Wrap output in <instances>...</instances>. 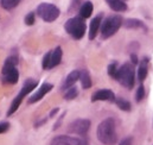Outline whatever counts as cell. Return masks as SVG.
Masks as SVG:
<instances>
[{"label":"cell","instance_id":"6da1fadb","mask_svg":"<svg viewBox=\"0 0 153 145\" xmlns=\"http://www.w3.org/2000/svg\"><path fill=\"white\" fill-rule=\"evenodd\" d=\"M97 138L101 143L106 145H113L117 141L115 121L113 118H107L97 127Z\"/></svg>","mask_w":153,"mask_h":145},{"label":"cell","instance_id":"7a4b0ae2","mask_svg":"<svg viewBox=\"0 0 153 145\" xmlns=\"http://www.w3.org/2000/svg\"><path fill=\"white\" fill-rule=\"evenodd\" d=\"M115 80H117L123 87L128 88V89H132L133 86H134V68L132 64L129 63H125L123 66H121L114 77Z\"/></svg>","mask_w":153,"mask_h":145},{"label":"cell","instance_id":"3957f363","mask_svg":"<svg viewBox=\"0 0 153 145\" xmlns=\"http://www.w3.org/2000/svg\"><path fill=\"white\" fill-rule=\"evenodd\" d=\"M65 31L75 39H81L85 34L87 25L84 23V19L81 17H74L67 20L65 25Z\"/></svg>","mask_w":153,"mask_h":145},{"label":"cell","instance_id":"277c9868","mask_svg":"<svg viewBox=\"0 0 153 145\" xmlns=\"http://www.w3.org/2000/svg\"><path fill=\"white\" fill-rule=\"evenodd\" d=\"M122 25V18L120 16H111L103 23H101V36L103 39L109 38L117 32Z\"/></svg>","mask_w":153,"mask_h":145},{"label":"cell","instance_id":"5b68a950","mask_svg":"<svg viewBox=\"0 0 153 145\" xmlns=\"http://www.w3.org/2000/svg\"><path fill=\"white\" fill-rule=\"evenodd\" d=\"M59 8L50 2H42L37 7V14L46 23L55 22L59 17Z\"/></svg>","mask_w":153,"mask_h":145},{"label":"cell","instance_id":"8992f818","mask_svg":"<svg viewBox=\"0 0 153 145\" xmlns=\"http://www.w3.org/2000/svg\"><path fill=\"white\" fill-rule=\"evenodd\" d=\"M89 127H90V120H88V119H77L69 125L68 131L70 133L82 136V135H85L88 132Z\"/></svg>","mask_w":153,"mask_h":145},{"label":"cell","instance_id":"52a82bcc","mask_svg":"<svg viewBox=\"0 0 153 145\" xmlns=\"http://www.w3.org/2000/svg\"><path fill=\"white\" fill-rule=\"evenodd\" d=\"M91 101H115V95L111 89H100L91 95Z\"/></svg>","mask_w":153,"mask_h":145},{"label":"cell","instance_id":"ba28073f","mask_svg":"<svg viewBox=\"0 0 153 145\" xmlns=\"http://www.w3.org/2000/svg\"><path fill=\"white\" fill-rule=\"evenodd\" d=\"M53 88V86L51 84V83H43L42 86H40V88H39L38 90L29 99V104H35V102H37V101H39L40 99H43L44 98V95L45 94H48L51 89Z\"/></svg>","mask_w":153,"mask_h":145},{"label":"cell","instance_id":"9c48e42d","mask_svg":"<svg viewBox=\"0 0 153 145\" xmlns=\"http://www.w3.org/2000/svg\"><path fill=\"white\" fill-rule=\"evenodd\" d=\"M62 55H63V52H62L61 46H57L55 50H52L51 55H50V62H49L48 69H52V68L57 67L62 61Z\"/></svg>","mask_w":153,"mask_h":145},{"label":"cell","instance_id":"30bf717a","mask_svg":"<svg viewBox=\"0 0 153 145\" xmlns=\"http://www.w3.org/2000/svg\"><path fill=\"white\" fill-rule=\"evenodd\" d=\"M101 23H102V14H99L96 16L91 22H90V26H89V39L93 40L97 32H99V29L101 26Z\"/></svg>","mask_w":153,"mask_h":145},{"label":"cell","instance_id":"8fae6325","mask_svg":"<svg viewBox=\"0 0 153 145\" xmlns=\"http://www.w3.org/2000/svg\"><path fill=\"white\" fill-rule=\"evenodd\" d=\"M2 80L5 83H8V84H16L19 80V72L17 70V68H13V69H10L7 72H2Z\"/></svg>","mask_w":153,"mask_h":145},{"label":"cell","instance_id":"7c38bea8","mask_svg":"<svg viewBox=\"0 0 153 145\" xmlns=\"http://www.w3.org/2000/svg\"><path fill=\"white\" fill-rule=\"evenodd\" d=\"M79 139L68 137V136H58L52 139L50 145H78Z\"/></svg>","mask_w":153,"mask_h":145},{"label":"cell","instance_id":"4fadbf2b","mask_svg":"<svg viewBox=\"0 0 153 145\" xmlns=\"http://www.w3.org/2000/svg\"><path fill=\"white\" fill-rule=\"evenodd\" d=\"M77 80H79V72L78 70H74L71 72L65 78L63 86H62V89H69L70 87H73L75 83L77 82Z\"/></svg>","mask_w":153,"mask_h":145},{"label":"cell","instance_id":"5bb4252c","mask_svg":"<svg viewBox=\"0 0 153 145\" xmlns=\"http://www.w3.org/2000/svg\"><path fill=\"white\" fill-rule=\"evenodd\" d=\"M93 10H94V6H93V2L91 1H85L82 4V6L79 7V17L83 18V19H87L91 16L93 13Z\"/></svg>","mask_w":153,"mask_h":145},{"label":"cell","instance_id":"9a60e30c","mask_svg":"<svg viewBox=\"0 0 153 145\" xmlns=\"http://www.w3.org/2000/svg\"><path fill=\"white\" fill-rule=\"evenodd\" d=\"M106 2L115 12H125L127 10V4L122 0H106Z\"/></svg>","mask_w":153,"mask_h":145},{"label":"cell","instance_id":"2e32d148","mask_svg":"<svg viewBox=\"0 0 153 145\" xmlns=\"http://www.w3.org/2000/svg\"><path fill=\"white\" fill-rule=\"evenodd\" d=\"M37 84H38V81H37V80L29 78V80L25 81V83H24V86H23V88H22V90H20L19 93H22L24 96H26L29 93H31V92L37 87Z\"/></svg>","mask_w":153,"mask_h":145},{"label":"cell","instance_id":"e0dca14e","mask_svg":"<svg viewBox=\"0 0 153 145\" xmlns=\"http://www.w3.org/2000/svg\"><path fill=\"white\" fill-rule=\"evenodd\" d=\"M122 25L127 29H145L146 28L144 26V23L139 19H126L125 22H122Z\"/></svg>","mask_w":153,"mask_h":145},{"label":"cell","instance_id":"ac0fdd59","mask_svg":"<svg viewBox=\"0 0 153 145\" xmlns=\"http://www.w3.org/2000/svg\"><path fill=\"white\" fill-rule=\"evenodd\" d=\"M24 98H25V96H24L22 93H19V94L14 98V100L12 101V104H11V106H10V108H8L7 115H12L17 109L19 108V106H20V104H22V101H23Z\"/></svg>","mask_w":153,"mask_h":145},{"label":"cell","instance_id":"d6986e66","mask_svg":"<svg viewBox=\"0 0 153 145\" xmlns=\"http://www.w3.org/2000/svg\"><path fill=\"white\" fill-rule=\"evenodd\" d=\"M17 64H18V57H17V56H10V57H7L6 61H5V63H4V66H2L1 72H7V70H10V69L16 68Z\"/></svg>","mask_w":153,"mask_h":145},{"label":"cell","instance_id":"ffe728a7","mask_svg":"<svg viewBox=\"0 0 153 145\" xmlns=\"http://www.w3.org/2000/svg\"><path fill=\"white\" fill-rule=\"evenodd\" d=\"M79 80H81V84L84 89H88L91 87V78H90V75L87 70L79 72Z\"/></svg>","mask_w":153,"mask_h":145},{"label":"cell","instance_id":"44dd1931","mask_svg":"<svg viewBox=\"0 0 153 145\" xmlns=\"http://www.w3.org/2000/svg\"><path fill=\"white\" fill-rule=\"evenodd\" d=\"M147 62H149L147 58H145L141 62V64H140V67L138 69V78H139L140 82H143L147 76Z\"/></svg>","mask_w":153,"mask_h":145},{"label":"cell","instance_id":"7402d4cb","mask_svg":"<svg viewBox=\"0 0 153 145\" xmlns=\"http://www.w3.org/2000/svg\"><path fill=\"white\" fill-rule=\"evenodd\" d=\"M115 102H116L117 107L120 109H122V111H131V104L127 100H125L122 98H119V99H115Z\"/></svg>","mask_w":153,"mask_h":145},{"label":"cell","instance_id":"603a6c76","mask_svg":"<svg viewBox=\"0 0 153 145\" xmlns=\"http://www.w3.org/2000/svg\"><path fill=\"white\" fill-rule=\"evenodd\" d=\"M77 95H78V89H77L76 87H70L69 89H67V92H65V94H64V99H67V100H73V99H75Z\"/></svg>","mask_w":153,"mask_h":145},{"label":"cell","instance_id":"cb8c5ba5","mask_svg":"<svg viewBox=\"0 0 153 145\" xmlns=\"http://www.w3.org/2000/svg\"><path fill=\"white\" fill-rule=\"evenodd\" d=\"M20 0H1V6L5 10H12L19 4Z\"/></svg>","mask_w":153,"mask_h":145},{"label":"cell","instance_id":"d4e9b609","mask_svg":"<svg viewBox=\"0 0 153 145\" xmlns=\"http://www.w3.org/2000/svg\"><path fill=\"white\" fill-rule=\"evenodd\" d=\"M144 96H145V87L141 84V86L138 88L137 94H135V100H137V102H140V101L144 99Z\"/></svg>","mask_w":153,"mask_h":145},{"label":"cell","instance_id":"484cf974","mask_svg":"<svg viewBox=\"0 0 153 145\" xmlns=\"http://www.w3.org/2000/svg\"><path fill=\"white\" fill-rule=\"evenodd\" d=\"M35 20H36V14H35V12H30V13H27V16L25 17V23H26V25H33V24H35Z\"/></svg>","mask_w":153,"mask_h":145},{"label":"cell","instance_id":"4316f807","mask_svg":"<svg viewBox=\"0 0 153 145\" xmlns=\"http://www.w3.org/2000/svg\"><path fill=\"white\" fill-rule=\"evenodd\" d=\"M50 55H51V51L46 52V55L44 56L43 62H42V67H43V69H48V67H49V62H50Z\"/></svg>","mask_w":153,"mask_h":145},{"label":"cell","instance_id":"83f0119b","mask_svg":"<svg viewBox=\"0 0 153 145\" xmlns=\"http://www.w3.org/2000/svg\"><path fill=\"white\" fill-rule=\"evenodd\" d=\"M116 72H117V67H116V63H112L108 66V75L112 76V77H115L116 75Z\"/></svg>","mask_w":153,"mask_h":145},{"label":"cell","instance_id":"f1b7e54d","mask_svg":"<svg viewBox=\"0 0 153 145\" xmlns=\"http://www.w3.org/2000/svg\"><path fill=\"white\" fill-rule=\"evenodd\" d=\"M10 129V124L8 123H0V135L5 133L6 131H8Z\"/></svg>","mask_w":153,"mask_h":145},{"label":"cell","instance_id":"f546056e","mask_svg":"<svg viewBox=\"0 0 153 145\" xmlns=\"http://www.w3.org/2000/svg\"><path fill=\"white\" fill-rule=\"evenodd\" d=\"M120 145H132V137H128V138H125Z\"/></svg>","mask_w":153,"mask_h":145},{"label":"cell","instance_id":"4dcf8cb0","mask_svg":"<svg viewBox=\"0 0 153 145\" xmlns=\"http://www.w3.org/2000/svg\"><path fill=\"white\" fill-rule=\"evenodd\" d=\"M131 60H132L133 64H138V57H137L135 54H132V55H131Z\"/></svg>","mask_w":153,"mask_h":145},{"label":"cell","instance_id":"1f68e13d","mask_svg":"<svg viewBox=\"0 0 153 145\" xmlns=\"http://www.w3.org/2000/svg\"><path fill=\"white\" fill-rule=\"evenodd\" d=\"M81 2V0H73V4H71V10H74V8H76L77 6H78V4Z\"/></svg>","mask_w":153,"mask_h":145},{"label":"cell","instance_id":"d6a6232c","mask_svg":"<svg viewBox=\"0 0 153 145\" xmlns=\"http://www.w3.org/2000/svg\"><path fill=\"white\" fill-rule=\"evenodd\" d=\"M58 111H59V109L57 108V107L53 109V111H51V112H50V117H53V115H55V114H56V113H57Z\"/></svg>","mask_w":153,"mask_h":145},{"label":"cell","instance_id":"836d02e7","mask_svg":"<svg viewBox=\"0 0 153 145\" xmlns=\"http://www.w3.org/2000/svg\"><path fill=\"white\" fill-rule=\"evenodd\" d=\"M78 145H88V142L85 139H79V143Z\"/></svg>","mask_w":153,"mask_h":145},{"label":"cell","instance_id":"e575fe53","mask_svg":"<svg viewBox=\"0 0 153 145\" xmlns=\"http://www.w3.org/2000/svg\"><path fill=\"white\" fill-rule=\"evenodd\" d=\"M122 1H126V0H122Z\"/></svg>","mask_w":153,"mask_h":145}]
</instances>
